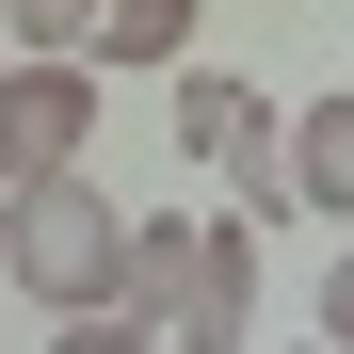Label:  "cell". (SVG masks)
Segmentation results:
<instances>
[{
    "label": "cell",
    "mask_w": 354,
    "mask_h": 354,
    "mask_svg": "<svg viewBox=\"0 0 354 354\" xmlns=\"http://www.w3.org/2000/svg\"><path fill=\"white\" fill-rule=\"evenodd\" d=\"M129 225H145V209H113L97 177H17V194H0L17 306H48V322H129Z\"/></svg>",
    "instance_id": "1"
},
{
    "label": "cell",
    "mask_w": 354,
    "mask_h": 354,
    "mask_svg": "<svg viewBox=\"0 0 354 354\" xmlns=\"http://www.w3.org/2000/svg\"><path fill=\"white\" fill-rule=\"evenodd\" d=\"M177 161H209L225 209H290V113L242 65H177Z\"/></svg>",
    "instance_id": "2"
},
{
    "label": "cell",
    "mask_w": 354,
    "mask_h": 354,
    "mask_svg": "<svg viewBox=\"0 0 354 354\" xmlns=\"http://www.w3.org/2000/svg\"><path fill=\"white\" fill-rule=\"evenodd\" d=\"M97 161V65H0V194L17 177H81Z\"/></svg>",
    "instance_id": "3"
},
{
    "label": "cell",
    "mask_w": 354,
    "mask_h": 354,
    "mask_svg": "<svg viewBox=\"0 0 354 354\" xmlns=\"http://www.w3.org/2000/svg\"><path fill=\"white\" fill-rule=\"evenodd\" d=\"M194 290H209V209H145L129 225V322H194Z\"/></svg>",
    "instance_id": "4"
},
{
    "label": "cell",
    "mask_w": 354,
    "mask_h": 354,
    "mask_svg": "<svg viewBox=\"0 0 354 354\" xmlns=\"http://www.w3.org/2000/svg\"><path fill=\"white\" fill-rule=\"evenodd\" d=\"M290 209L354 242V81L338 97H290Z\"/></svg>",
    "instance_id": "5"
},
{
    "label": "cell",
    "mask_w": 354,
    "mask_h": 354,
    "mask_svg": "<svg viewBox=\"0 0 354 354\" xmlns=\"http://www.w3.org/2000/svg\"><path fill=\"white\" fill-rule=\"evenodd\" d=\"M97 65H194V0H113V17H97Z\"/></svg>",
    "instance_id": "6"
},
{
    "label": "cell",
    "mask_w": 354,
    "mask_h": 354,
    "mask_svg": "<svg viewBox=\"0 0 354 354\" xmlns=\"http://www.w3.org/2000/svg\"><path fill=\"white\" fill-rule=\"evenodd\" d=\"M97 17L113 0H0V32H17L32 65H97Z\"/></svg>",
    "instance_id": "7"
},
{
    "label": "cell",
    "mask_w": 354,
    "mask_h": 354,
    "mask_svg": "<svg viewBox=\"0 0 354 354\" xmlns=\"http://www.w3.org/2000/svg\"><path fill=\"white\" fill-rule=\"evenodd\" d=\"M48 354H177L161 322H48Z\"/></svg>",
    "instance_id": "8"
},
{
    "label": "cell",
    "mask_w": 354,
    "mask_h": 354,
    "mask_svg": "<svg viewBox=\"0 0 354 354\" xmlns=\"http://www.w3.org/2000/svg\"><path fill=\"white\" fill-rule=\"evenodd\" d=\"M306 338H338V354H354V242L322 258V322H306Z\"/></svg>",
    "instance_id": "9"
},
{
    "label": "cell",
    "mask_w": 354,
    "mask_h": 354,
    "mask_svg": "<svg viewBox=\"0 0 354 354\" xmlns=\"http://www.w3.org/2000/svg\"><path fill=\"white\" fill-rule=\"evenodd\" d=\"M258 354H338V338H258Z\"/></svg>",
    "instance_id": "10"
},
{
    "label": "cell",
    "mask_w": 354,
    "mask_h": 354,
    "mask_svg": "<svg viewBox=\"0 0 354 354\" xmlns=\"http://www.w3.org/2000/svg\"><path fill=\"white\" fill-rule=\"evenodd\" d=\"M0 290H17V258H0Z\"/></svg>",
    "instance_id": "11"
}]
</instances>
